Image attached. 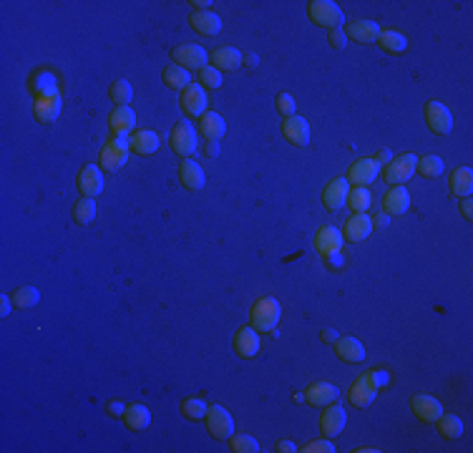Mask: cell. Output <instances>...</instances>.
I'll use <instances>...</instances> for the list:
<instances>
[{"label":"cell","mask_w":473,"mask_h":453,"mask_svg":"<svg viewBox=\"0 0 473 453\" xmlns=\"http://www.w3.org/2000/svg\"><path fill=\"white\" fill-rule=\"evenodd\" d=\"M383 380H385V375L377 373V370L362 373L360 378L350 385V390H347V400H350L355 408H367V405L377 398V390H380Z\"/></svg>","instance_id":"obj_1"},{"label":"cell","mask_w":473,"mask_h":453,"mask_svg":"<svg viewBox=\"0 0 473 453\" xmlns=\"http://www.w3.org/2000/svg\"><path fill=\"white\" fill-rule=\"evenodd\" d=\"M179 106L186 116H204L207 113V91L199 83H189L181 91Z\"/></svg>","instance_id":"obj_11"},{"label":"cell","mask_w":473,"mask_h":453,"mask_svg":"<svg viewBox=\"0 0 473 453\" xmlns=\"http://www.w3.org/2000/svg\"><path fill=\"white\" fill-rule=\"evenodd\" d=\"M325 262H327L330 267H340L342 265V257H340V252L337 255H327V257H322Z\"/></svg>","instance_id":"obj_55"},{"label":"cell","mask_w":473,"mask_h":453,"mask_svg":"<svg viewBox=\"0 0 473 453\" xmlns=\"http://www.w3.org/2000/svg\"><path fill=\"white\" fill-rule=\"evenodd\" d=\"M410 408H413L415 418L423 423H436L438 418L443 416L441 400L433 398V395H423V393L413 395V398H410Z\"/></svg>","instance_id":"obj_13"},{"label":"cell","mask_w":473,"mask_h":453,"mask_svg":"<svg viewBox=\"0 0 473 453\" xmlns=\"http://www.w3.org/2000/svg\"><path fill=\"white\" fill-rule=\"evenodd\" d=\"M275 106H277V111H280L285 118H290V116H295V113H297V103H295V98L290 96V93H280V96L275 98Z\"/></svg>","instance_id":"obj_44"},{"label":"cell","mask_w":473,"mask_h":453,"mask_svg":"<svg viewBox=\"0 0 473 453\" xmlns=\"http://www.w3.org/2000/svg\"><path fill=\"white\" fill-rule=\"evenodd\" d=\"M33 116L41 123H54L56 118L61 116V96L54 93V96H43L41 101L33 106Z\"/></svg>","instance_id":"obj_29"},{"label":"cell","mask_w":473,"mask_h":453,"mask_svg":"<svg viewBox=\"0 0 473 453\" xmlns=\"http://www.w3.org/2000/svg\"><path fill=\"white\" fill-rule=\"evenodd\" d=\"M229 448H232L234 453H257L260 451V443H257L255 436H250V433H237V436H229Z\"/></svg>","instance_id":"obj_41"},{"label":"cell","mask_w":473,"mask_h":453,"mask_svg":"<svg viewBox=\"0 0 473 453\" xmlns=\"http://www.w3.org/2000/svg\"><path fill=\"white\" fill-rule=\"evenodd\" d=\"M171 58H174L176 66H181L186 71H202L209 63V54L202 46H197V43H181V46H176L171 51Z\"/></svg>","instance_id":"obj_6"},{"label":"cell","mask_w":473,"mask_h":453,"mask_svg":"<svg viewBox=\"0 0 473 453\" xmlns=\"http://www.w3.org/2000/svg\"><path fill=\"white\" fill-rule=\"evenodd\" d=\"M390 159H393V151H390V149H380V151L375 154V161H377L380 166H385Z\"/></svg>","instance_id":"obj_50"},{"label":"cell","mask_w":473,"mask_h":453,"mask_svg":"<svg viewBox=\"0 0 473 453\" xmlns=\"http://www.w3.org/2000/svg\"><path fill=\"white\" fill-rule=\"evenodd\" d=\"M282 136L290 141L293 146H307L310 144V123H307V118H302V116H290V118H285L282 121Z\"/></svg>","instance_id":"obj_16"},{"label":"cell","mask_w":473,"mask_h":453,"mask_svg":"<svg viewBox=\"0 0 473 453\" xmlns=\"http://www.w3.org/2000/svg\"><path fill=\"white\" fill-rule=\"evenodd\" d=\"M204 154H207L209 159H217L219 156V141H207V144H204Z\"/></svg>","instance_id":"obj_48"},{"label":"cell","mask_w":473,"mask_h":453,"mask_svg":"<svg viewBox=\"0 0 473 453\" xmlns=\"http://www.w3.org/2000/svg\"><path fill=\"white\" fill-rule=\"evenodd\" d=\"M443 169H446V164H443V159L438 154L420 156L418 166H415V171H418L420 176H425V179H438V176L443 174Z\"/></svg>","instance_id":"obj_36"},{"label":"cell","mask_w":473,"mask_h":453,"mask_svg":"<svg viewBox=\"0 0 473 453\" xmlns=\"http://www.w3.org/2000/svg\"><path fill=\"white\" fill-rule=\"evenodd\" d=\"M342 242H345L342 232L337 230V227H332V224H325V227L317 230V235H315V250L322 257L337 255V252L342 250Z\"/></svg>","instance_id":"obj_14"},{"label":"cell","mask_w":473,"mask_h":453,"mask_svg":"<svg viewBox=\"0 0 473 453\" xmlns=\"http://www.w3.org/2000/svg\"><path fill=\"white\" fill-rule=\"evenodd\" d=\"M199 133L207 141H219L227 133V123L217 111H207L204 116H199Z\"/></svg>","instance_id":"obj_26"},{"label":"cell","mask_w":473,"mask_h":453,"mask_svg":"<svg viewBox=\"0 0 473 453\" xmlns=\"http://www.w3.org/2000/svg\"><path fill=\"white\" fill-rule=\"evenodd\" d=\"M277 451L280 453H293V451H297V446H295L293 441H277Z\"/></svg>","instance_id":"obj_52"},{"label":"cell","mask_w":473,"mask_h":453,"mask_svg":"<svg viewBox=\"0 0 473 453\" xmlns=\"http://www.w3.org/2000/svg\"><path fill=\"white\" fill-rule=\"evenodd\" d=\"M322 340H325V342H332V345H335L337 332H335V330H330V327H327V330H322Z\"/></svg>","instance_id":"obj_57"},{"label":"cell","mask_w":473,"mask_h":453,"mask_svg":"<svg viewBox=\"0 0 473 453\" xmlns=\"http://www.w3.org/2000/svg\"><path fill=\"white\" fill-rule=\"evenodd\" d=\"M171 149L176 156H184V159H192L197 154V128L189 121H176V126L171 128Z\"/></svg>","instance_id":"obj_5"},{"label":"cell","mask_w":473,"mask_h":453,"mask_svg":"<svg viewBox=\"0 0 473 453\" xmlns=\"http://www.w3.org/2000/svg\"><path fill=\"white\" fill-rule=\"evenodd\" d=\"M209 61H212L219 73L222 71H237L242 66V54L237 49H232V46H222V49L209 54Z\"/></svg>","instance_id":"obj_28"},{"label":"cell","mask_w":473,"mask_h":453,"mask_svg":"<svg viewBox=\"0 0 473 453\" xmlns=\"http://www.w3.org/2000/svg\"><path fill=\"white\" fill-rule=\"evenodd\" d=\"M159 133L149 131V128H136V131L128 136V149L133 151V154L138 156H151L156 154V149H159Z\"/></svg>","instance_id":"obj_19"},{"label":"cell","mask_w":473,"mask_h":453,"mask_svg":"<svg viewBox=\"0 0 473 453\" xmlns=\"http://www.w3.org/2000/svg\"><path fill=\"white\" fill-rule=\"evenodd\" d=\"M189 23H192L194 31L202 33V36H217V33L222 31V18H219L217 13H212V11L192 13Z\"/></svg>","instance_id":"obj_30"},{"label":"cell","mask_w":473,"mask_h":453,"mask_svg":"<svg viewBox=\"0 0 473 453\" xmlns=\"http://www.w3.org/2000/svg\"><path fill=\"white\" fill-rule=\"evenodd\" d=\"M345 43H347V36H345V28H335V31H330V46L332 49H345Z\"/></svg>","instance_id":"obj_46"},{"label":"cell","mask_w":473,"mask_h":453,"mask_svg":"<svg viewBox=\"0 0 473 453\" xmlns=\"http://www.w3.org/2000/svg\"><path fill=\"white\" fill-rule=\"evenodd\" d=\"M123 411H126V405H123L121 400H111V403H108V413H111V416H123Z\"/></svg>","instance_id":"obj_49"},{"label":"cell","mask_w":473,"mask_h":453,"mask_svg":"<svg viewBox=\"0 0 473 453\" xmlns=\"http://www.w3.org/2000/svg\"><path fill=\"white\" fill-rule=\"evenodd\" d=\"M209 405L204 403L202 398H186L184 403H181V413H184L189 421H202L204 416H207Z\"/></svg>","instance_id":"obj_42"},{"label":"cell","mask_w":473,"mask_h":453,"mask_svg":"<svg viewBox=\"0 0 473 453\" xmlns=\"http://www.w3.org/2000/svg\"><path fill=\"white\" fill-rule=\"evenodd\" d=\"M123 423H126V428H131V431H144V428L151 423L149 408L141 403L126 405V411H123Z\"/></svg>","instance_id":"obj_32"},{"label":"cell","mask_w":473,"mask_h":453,"mask_svg":"<svg viewBox=\"0 0 473 453\" xmlns=\"http://www.w3.org/2000/svg\"><path fill=\"white\" fill-rule=\"evenodd\" d=\"M11 297H13L16 310H28V307H36L38 300H41V292H38L36 287H31V285H26V287H18Z\"/></svg>","instance_id":"obj_39"},{"label":"cell","mask_w":473,"mask_h":453,"mask_svg":"<svg viewBox=\"0 0 473 453\" xmlns=\"http://www.w3.org/2000/svg\"><path fill=\"white\" fill-rule=\"evenodd\" d=\"M372 232V219L367 217V214H352L350 219L345 222V230H342V237H345L347 242H362L367 240Z\"/></svg>","instance_id":"obj_23"},{"label":"cell","mask_w":473,"mask_h":453,"mask_svg":"<svg viewBox=\"0 0 473 453\" xmlns=\"http://www.w3.org/2000/svg\"><path fill=\"white\" fill-rule=\"evenodd\" d=\"M108 123H111L113 136L118 139H128L133 131H136V111L131 106H116L108 116Z\"/></svg>","instance_id":"obj_15"},{"label":"cell","mask_w":473,"mask_h":453,"mask_svg":"<svg viewBox=\"0 0 473 453\" xmlns=\"http://www.w3.org/2000/svg\"><path fill=\"white\" fill-rule=\"evenodd\" d=\"M179 181L189 192H199V189H204V184H207V176H204V169L197 161L184 159L179 164Z\"/></svg>","instance_id":"obj_21"},{"label":"cell","mask_w":473,"mask_h":453,"mask_svg":"<svg viewBox=\"0 0 473 453\" xmlns=\"http://www.w3.org/2000/svg\"><path fill=\"white\" fill-rule=\"evenodd\" d=\"M345 36L350 38V41L370 46V43H377L380 26H377L375 21H352V23H347L345 26Z\"/></svg>","instance_id":"obj_22"},{"label":"cell","mask_w":473,"mask_h":453,"mask_svg":"<svg viewBox=\"0 0 473 453\" xmlns=\"http://www.w3.org/2000/svg\"><path fill=\"white\" fill-rule=\"evenodd\" d=\"M189 6L194 8V13H202V11H209V6H212V0H192Z\"/></svg>","instance_id":"obj_53"},{"label":"cell","mask_w":473,"mask_h":453,"mask_svg":"<svg viewBox=\"0 0 473 453\" xmlns=\"http://www.w3.org/2000/svg\"><path fill=\"white\" fill-rule=\"evenodd\" d=\"M377 46H380L385 54H403V51L408 49V38L398 31H380Z\"/></svg>","instance_id":"obj_34"},{"label":"cell","mask_w":473,"mask_h":453,"mask_svg":"<svg viewBox=\"0 0 473 453\" xmlns=\"http://www.w3.org/2000/svg\"><path fill=\"white\" fill-rule=\"evenodd\" d=\"M377 169H380V164H377L375 159H357L347 166L345 179L350 187H365L367 189L372 181L377 179Z\"/></svg>","instance_id":"obj_10"},{"label":"cell","mask_w":473,"mask_h":453,"mask_svg":"<svg viewBox=\"0 0 473 453\" xmlns=\"http://www.w3.org/2000/svg\"><path fill=\"white\" fill-rule=\"evenodd\" d=\"M385 224H388V214H375V217H372V227H385Z\"/></svg>","instance_id":"obj_56"},{"label":"cell","mask_w":473,"mask_h":453,"mask_svg":"<svg viewBox=\"0 0 473 453\" xmlns=\"http://www.w3.org/2000/svg\"><path fill=\"white\" fill-rule=\"evenodd\" d=\"M335 355L345 362H362L365 360V345L357 337H337Z\"/></svg>","instance_id":"obj_27"},{"label":"cell","mask_w":473,"mask_h":453,"mask_svg":"<svg viewBox=\"0 0 473 453\" xmlns=\"http://www.w3.org/2000/svg\"><path fill=\"white\" fill-rule=\"evenodd\" d=\"M197 78H199V86H202L204 91L207 88H212V91L222 88V73H219L214 66H204L202 71H197Z\"/></svg>","instance_id":"obj_43"},{"label":"cell","mask_w":473,"mask_h":453,"mask_svg":"<svg viewBox=\"0 0 473 453\" xmlns=\"http://www.w3.org/2000/svg\"><path fill=\"white\" fill-rule=\"evenodd\" d=\"M78 189L83 197L96 199L103 192V171L96 164H86L78 174Z\"/></svg>","instance_id":"obj_17"},{"label":"cell","mask_w":473,"mask_h":453,"mask_svg":"<svg viewBox=\"0 0 473 453\" xmlns=\"http://www.w3.org/2000/svg\"><path fill=\"white\" fill-rule=\"evenodd\" d=\"M307 16L312 23L322 28H330V31H335V28L345 26V13L337 3L332 0H310L307 3Z\"/></svg>","instance_id":"obj_3"},{"label":"cell","mask_w":473,"mask_h":453,"mask_svg":"<svg viewBox=\"0 0 473 453\" xmlns=\"http://www.w3.org/2000/svg\"><path fill=\"white\" fill-rule=\"evenodd\" d=\"M164 86L166 88H171V91H184L186 86L192 83V76H189V71L186 68H181V66H166L164 68Z\"/></svg>","instance_id":"obj_33"},{"label":"cell","mask_w":473,"mask_h":453,"mask_svg":"<svg viewBox=\"0 0 473 453\" xmlns=\"http://www.w3.org/2000/svg\"><path fill=\"white\" fill-rule=\"evenodd\" d=\"M242 63L250 66V68H255V66H260V56H257V54H245V56H242Z\"/></svg>","instance_id":"obj_54"},{"label":"cell","mask_w":473,"mask_h":453,"mask_svg":"<svg viewBox=\"0 0 473 453\" xmlns=\"http://www.w3.org/2000/svg\"><path fill=\"white\" fill-rule=\"evenodd\" d=\"M302 453H335V446H332V441L330 438H325V441H312L307 443L305 448H300Z\"/></svg>","instance_id":"obj_45"},{"label":"cell","mask_w":473,"mask_h":453,"mask_svg":"<svg viewBox=\"0 0 473 453\" xmlns=\"http://www.w3.org/2000/svg\"><path fill=\"white\" fill-rule=\"evenodd\" d=\"M204 421H207V428H209V433H212V438H217V441H229V436L234 433L232 413H229L227 408H222V405H209Z\"/></svg>","instance_id":"obj_7"},{"label":"cell","mask_w":473,"mask_h":453,"mask_svg":"<svg viewBox=\"0 0 473 453\" xmlns=\"http://www.w3.org/2000/svg\"><path fill=\"white\" fill-rule=\"evenodd\" d=\"M370 189L365 187H352L350 192H347V199H345V207L350 209L352 214H365L367 209H370Z\"/></svg>","instance_id":"obj_35"},{"label":"cell","mask_w":473,"mask_h":453,"mask_svg":"<svg viewBox=\"0 0 473 453\" xmlns=\"http://www.w3.org/2000/svg\"><path fill=\"white\" fill-rule=\"evenodd\" d=\"M232 347L234 352L240 357H255L257 352H260V332L255 330V327H242V330L234 332L232 337Z\"/></svg>","instance_id":"obj_18"},{"label":"cell","mask_w":473,"mask_h":453,"mask_svg":"<svg viewBox=\"0 0 473 453\" xmlns=\"http://www.w3.org/2000/svg\"><path fill=\"white\" fill-rule=\"evenodd\" d=\"M347 192H350V184H347L345 176H337V179L327 181V187L322 192V204L330 212H337L340 207H345Z\"/></svg>","instance_id":"obj_20"},{"label":"cell","mask_w":473,"mask_h":453,"mask_svg":"<svg viewBox=\"0 0 473 453\" xmlns=\"http://www.w3.org/2000/svg\"><path fill=\"white\" fill-rule=\"evenodd\" d=\"M345 423H347V413L337 400L325 405L322 416H320V431H322L325 438H337L342 433V428H345Z\"/></svg>","instance_id":"obj_8"},{"label":"cell","mask_w":473,"mask_h":453,"mask_svg":"<svg viewBox=\"0 0 473 453\" xmlns=\"http://www.w3.org/2000/svg\"><path fill=\"white\" fill-rule=\"evenodd\" d=\"M461 212H463V217L468 219V222H471L473 219V202L468 197H463V202H461Z\"/></svg>","instance_id":"obj_51"},{"label":"cell","mask_w":473,"mask_h":453,"mask_svg":"<svg viewBox=\"0 0 473 453\" xmlns=\"http://www.w3.org/2000/svg\"><path fill=\"white\" fill-rule=\"evenodd\" d=\"M410 207V194L405 187H390L388 194H385L383 199V212L388 214V217H400V214H405Z\"/></svg>","instance_id":"obj_24"},{"label":"cell","mask_w":473,"mask_h":453,"mask_svg":"<svg viewBox=\"0 0 473 453\" xmlns=\"http://www.w3.org/2000/svg\"><path fill=\"white\" fill-rule=\"evenodd\" d=\"M451 194L453 197H458V199H463V197H471V192H473V171L468 169V166H458L456 171L451 174Z\"/></svg>","instance_id":"obj_31"},{"label":"cell","mask_w":473,"mask_h":453,"mask_svg":"<svg viewBox=\"0 0 473 453\" xmlns=\"http://www.w3.org/2000/svg\"><path fill=\"white\" fill-rule=\"evenodd\" d=\"M425 123L431 126L433 133L446 136V133L453 128L451 108H448L446 103H441V101H428L425 103Z\"/></svg>","instance_id":"obj_9"},{"label":"cell","mask_w":473,"mask_h":453,"mask_svg":"<svg viewBox=\"0 0 473 453\" xmlns=\"http://www.w3.org/2000/svg\"><path fill=\"white\" fill-rule=\"evenodd\" d=\"M16 307V305H13V297H8V295H3V297H0V315H3V317H8V315H11V310Z\"/></svg>","instance_id":"obj_47"},{"label":"cell","mask_w":473,"mask_h":453,"mask_svg":"<svg viewBox=\"0 0 473 453\" xmlns=\"http://www.w3.org/2000/svg\"><path fill=\"white\" fill-rule=\"evenodd\" d=\"M293 400H295V403H302V400H305V393H295V395H293Z\"/></svg>","instance_id":"obj_58"},{"label":"cell","mask_w":473,"mask_h":453,"mask_svg":"<svg viewBox=\"0 0 473 453\" xmlns=\"http://www.w3.org/2000/svg\"><path fill=\"white\" fill-rule=\"evenodd\" d=\"M438 433H441L443 438H461L463 436V421L458 416H446L443 413L441 418H438Z\"/></svg>","instance_id":"obj_40"},{"label":"cell","mask_w":473,"mask_h":453,"mask_svg":"<svg viewBox=\"0 0 473 453\" xmlns=\"http://www.w3.org/2000/svg\"><path fill=\"white\" fill-rule=\"evenodd\" d=\"M73 222L81 224V227H86V224H91L93 219H96V202L88 197H83L81 202L73 204Z\"/></svg>","instance_id":"obj_37"},{"label":"cell","mask_w":473,"mask_h":453,"mask_svg":"<svg viewBox=\"0 0 473 453\" xmlns=\"http://www.w3.org/2000/svg\"><path fill=\"white\" fill-rule=\"evenodd\" d=\"M305 400L315 408H325V405L337 400V388L332 383H312L305 390Z\"/></svg>","instance_id":"obj_25"},{"label":"cell","mask_w":473,"mask_h":453,"mask_svg":"<svg viewBox=\"0 0 473 453\" xmlns=\"http://www.w3.org/2000/svg\"><path fill=\"white\" fill-rule=\"evenodd\" d=\"M282 307L275 297H260L252 305L250 322L257 332H275V327L280 325Z\"/></svg>","instance_id":"obj_2"},{"label":"cell","mask_w":473,"mask_h":453,"mask_svg":"<svg viewBox=\"0 0 473 453\" xmlns=\"http://www.w3.org/2000/svg\"><path fill=\"white\" fill-rule=\"evenodd\" d=\"M108 96H111V101L116 103V106H128L133 98V88L131 83H128L126 78H118L111 83V88H108Z\"/></svg>","instance_id":"obj_38"},{"label":"cell","mask_w":473,"mask_h":453,"mask_svg":"<svg viewBox=\"0 0 473 453\" xmlns=\"http://www.w3.org/2000/svg\"><path fill=\"white\" fill-rule=\"evenodd\" d=\"M415 166H418V156L415 154H400L385 164L383 179L388 181L390 187H403L405 181L415 174Z\"/></svg>","instance_id":"obj_4"},{"label":"cell","mask_w":473,"mask_h":453,"mask_svg":"<svg viewBox=\"0 0 473 453\" xmlns=\"http://www.w3.org/2000/svg\"><path fill=\"white\" fill-rule=\"evenodd\" d=\"M128 154H131V149H128V139H118V136H113L101 151V166L106 171H118L123 164H126Z\"/></svg>","instance_id":"obj_12"}]
</instances>
